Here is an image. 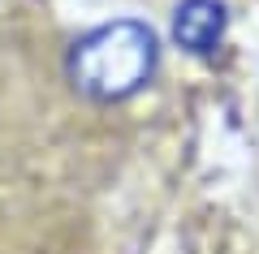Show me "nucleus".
I'll return each instance as SVG.
<instances>
[{
	"label": "nucleus",
	"instance_id": "1",
	"mask_svg": "<svg viewBox=\"0 0 259 254\" xmlns=\"http://www.w3.org/2000/svg\"><path fill=\"white\" fill-rule=\"evenodd\" d=\"M160 65V43L151 26L134 18H117L104 26L87 30L74 47H69V82L74 91L95 104H117L139 95L151 82Z\"/></svg>",
	"mask_w": 259,
	"mask_h": 254
},
{
	"label": "nucleus",
	"instance_id": "2",
	"mask_svg": "<svg viewBox=\"0 0 259 254\" xmlns=\"http://www.w3.org/2000/svg\"><path fill=\"white\" fill-rule=\"evenodd\" d=\"M229 13L221 0H182L173 9V43L190 56H212L225 43Z\"/></svg>",
	"mask_w": 259,
	"mask_h": 254
}]
</instances>
